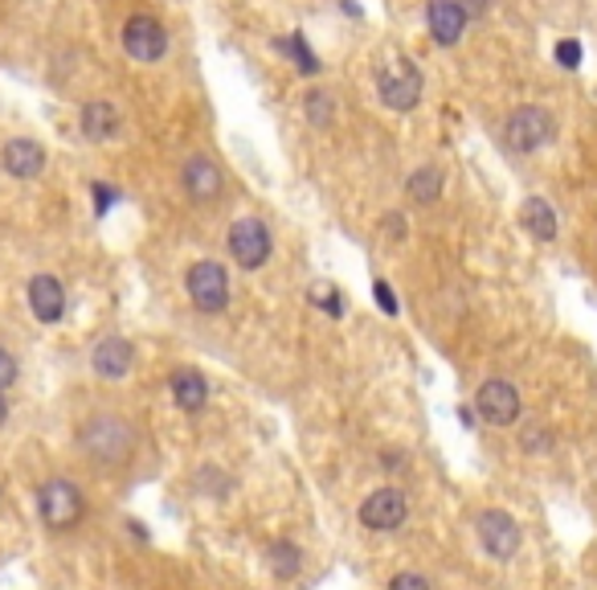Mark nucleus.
I'll return each mask as SVG.
<instances>
[{
  "instance_id": "f257e3e1",
  "label": "nucleus",
  "mask_w": 597,
  "mask_h": 590,
  "mask_svg": "<svg viewBox=\"0 0 597 590\" xmlns=\"http://www.w3.org/2000/svg\"><path fill=\"white\" fill-rule=\"evenodd\" d=\"M78 451L87 455L90 464L99 467H119L136 455V427L119 418V414H90L87 423L74 435Z\"/></svg>"
},
{
  "instance_id": "f03ea898",
  "label": "nucleus",
  "mask_w": 597,
  "mask_h": 590,
  "mask_svg": "<svg viewBox=\"0 0 597 590\" xmlns=\"http://www.w3.org/2000/svg\"><path fill=\"white\" fill-rule=\"evenodd\" d=\"M37 513L46 520V529L66 533V529H78L87 517V497L74 480H46L37 488Z\"/></svg>"
},
{
  "instance_id": "7ed1b4c3",
  "label": "nucleus",
  "mask_w": 597,
  "mask_h": 590,
  "mask_svg": "<svg viewBox=\"0 0 597 590\" xmlns=\"http://www.w3.org/2000/svg\"><path fill=\"white\" fill-rule=\"evenodd\" d=\"M377 90H381L389 111H414L418 99H422V71L414 62L397 58V62H389V66L377 71Z\"/></svg>"
},
{
  "instance_id": "20e7f679",
  "label": "nucleus",
  "mask_w": 597,
  "mask_h": 590,
  "mask_svg": "<svg viewBox=\"0 0 597 590\" xmlns=\"http://www.w3.org/2000/svg\"><path fill=\"white\" fill-rule=\"evenodd\" d=\"M185 291L193 300L196 312H221L229 304V279H226V267L213 263V259H201L189 267L185 275Z\"/></svg>"
},
{
  "instance_id": "39448f33",
  "label": "nucleus",
  "mask_w": 597,
  "mask_h": 590,
  "mask_svg": "<svg viewBox=\"0 0 597 590\" xmlns=\"http://www.w3.org/2000/svg\"><path fill=\"white\" fill-rule=\"evenodd\" d=\"M552 131H557V124L545 108H520L511 111L508 124H504V143L511 152H536L552 140Z\"/></svg>"
},
{
  "instance_id": "423d86ee",
  "label": "nucleus",
  "mask_w": 597,
  "mask_h": 590,
  "mask_svg": "<svg viewBox=\"0 0 597 590\" xmlns=\"http://www.w3.org/2000/svg\"><path fill=\"white\" fill-rule=\"evenodd\" d=\"M270 251H275V242H270L266 222H258V217H238V222L229 226V254L246 271L266 267Z\"/></svg>"
},
{
  "instance_id": "0eeeda50",
  "label": "nucleus",
  "mask_w": 597,
  "mask_h": 590,
  "mask_svg": "<svg viewBox=\"0 0 597 590\" xmlns=\"http://www.w3.org/2000/svg\"><path fill=\"white\" fill-rule=\"evenodd\" d=\"M474 529H479L483 550H487L495 562H508V557H516L520 541H524L516 517H508L504 509H487V513H479V517H474Z\"/></svg>"
},
{
  "instance_id": "6e6552de",
  "label": "nucleus",
  "mask_w": 597,
  "mask_h": 590,
  "mask_svg": "<svg viewBox=\"0 0 597 590\" xmlns=\"http://www.w3.org/2000/svg\"><path fill=\"white\" fill-rule=\"evenodd\" d=\"M405 517H409V501L397 488H377L360 501V525L369 533H393L397 525H405Z\"/></svg>"
},
{
  "instance_id": "1a4fd4ad",
  "label": "nucleus",
  "mask_w": 597,
  "mask_h": 590,
  "mask_svg": "<svg viewBox=\"0 0 597 590\" xmlns=\"http://www.w3.org/2000/svg\"><path fill=\"white\" fill-rule=\"evenodd\" d=\"M124 50L136 62H160L164 50H168V34H164V25L156 17H148V13H136V17H127L124 25Z\"/></svg>"
},
{
  "instance_id": "9d476101",
  "label": "nucleus",
  "mask_w": 597,
  "mask_h": 590,
  "mask_svg": "<svg viewBox=\"0 0 597 590\" xmlns=\"http://www.w3.org/2000/svg\"><path fill=\"white\" fill-rule=\"evenodd\" d=\"M474 402H479V414H483L492 427H511V423L520 418V393H516V386L504 381V377L483 381L479 393H474Z\"/></svg>"
},
{
  "instance_id": "9b49d317",
  "label": "nucleus",
  "mask_w": 597,
  "mask_h": 590,
  "mask_svg": "<svg viewBox=\"0 0 597 590\" xmlns=\"http://www.w3.org/2000/svg\"><path fill=\"white\" fill-rule=\"evenodd\" d=\"M180 185H185V193L193 197V201H217L221 197V168H217V161H209V156H193V161H185V168H180Z\"/></svg>"
},
{
  "instance_id": "f8f14e48",
  "label": "nucleus",
  "mask_w": 597,
  "mask_h": 590,
  "mask_svg": "<svg viewBox=\"0 0 597 590\" xmlns=\"http://www.w3.org/2000/svg\"><path fill=\"white\" fill-rule=\"evenodd\" d=\"M90 365H94V374L106 377V381H119V377L131 374V365H136V349H131V340H124V337H106L94 344Z\"/></svg>"
},
{
  "instance_id": "ddd939ff",
  "label": "nucleus",
  "mask_w": 597,
  "mask_h": 590,
  "mask_svg": "<svg viewBox=\"0 0 597 590\" xmlns=\"http://www.w3.org/2000/svg\"><path fill=\"white\" fill-rule=\"evenodd\" d=\"M425 25H430V37L439 46H455L458 37H462V29H467V9L458 0H430Z\"/></svg>"
},
{
  "instance_id": "4468645a",
  "label": "nucleus",
  "mask_w": 597,
  "mask_h": 590,
  "mask_svg": "<svg viewBox=\"0 0 597 590\" xmlns=\"http://www.w3.org/2000/svg\"><path fill=\"white\" fill-rule=\"evenodd\" d=\"M29 307L41 324H58L66 316V291L53 275H34L29 279Z\"/></svg>"
},
{
  "instance_id": "2eb2a0df",
  "label": "nucleus",
  "mask_w": 597,
  "mask_h": 590,
  "mask_svg": "<svg viewBox=\"0 0 597 590\" xmlns=\"http://www.w3.org/2000/svg\"><path fill=\"white\" fill-rule=\"evenodd\" d=\"M0 164H4V173H13L17 180H34L46 168V148L37 140H9L4 152H0Z\"/></svg>"
},
{
  "instance_id": "dca6fc26",
  "label": "nucleus",
  "mask_w": 597,
  "mask_h": 590,
  "mask_svg": "<svg viewBox=\"0 0 597 590\" xmlns=\"http://www.w3.org/2000/svg\"><path fill=\"white\" fill-rule=\"evenodd\" d=\"M168 390H173V402L185 414H201L209 406V381H205L201 369H176Z\"/></svg>"
},
{
  "instance_id": "f3484780",
  "label": "nucleus",
  "mask_w": 597,
  "mask_h": 590,
  "mask_svg": "<svg viewBox=\"0 0 597 590\" xmlns=\"http://www.w3.org/2000/svg\"><path fill=\"white\" fill-rule=\"evenodd\" d=\"M119 131V111L111 108V103H103V99H90L87 108H82V136L94 143L111 140Z\"/></svg>"
},
{
  "instance_id": "a211bd4d",
  "label": "nucleus",
  "mask_w": 597,
  "mask_h": 590,
  "mask_svg": "<svg viewBox=\"0 0 597 590\" xmlns=\"http://www.w3.org/2000/svg\"><path fill=\"white\" fill-rule=\"evenodd\" d=\"M520 222H524V230L532 238H541V242H552L557 238V214H552V205H548L545 197H528L524 205H520Z\"/></svg>"
},
{
  "instance_id": "6ab92c4d",
  "label": "nucleus",
  "mask_w": 597,
  "mask_h": 590,
  "mask_svg": "<svg viewBox=\"0 0 597 590\" xmlns=\"http://www.w3.org/2000/svg\"><path fill=\"white\" fill-rule=\"evenodd\" d=\"M405 193L414 197L418 205H434L442 197V168L439 164H422L418 173H409V180H405Z\"/></svg>"
},
{
  "instance_id": "aec40b11",
  "label": "nucleus",
  "mask_w": 597,
  "mask_h": 590,
  "mask_svg": "<svg viewBox=\"0 0 597 590\" xmlns=\"http://www.w3.org/2000/svg\"><path fill=\"white\" fill-rule=\"evenodd\" d=\"M270 570H275V578H295L303 570V550L295 541H275L270 545Z\"/></svg>"
},
{
  "instance_id": "412c9836",
  "label": "nucleus",
  "mask_w": 597,
  "mask_h": 590,
  "mask_svg": "<svg viewBox=\"0 0 597 590\" xmlns=\"http://www.w3.org/2000/svg\"><path fill=\"white\" fill-rule=\"evenodd\" d=\"M275 50H279V54H291V58H295L298 71H303V74H316V71H319L316 54L307 50V41H303V34H291V37H282V41H275Z\"/></svg>"
},
{
  "instance_id": "4be33fe9",
  "label": "nucleus",
  "mask_w": 597,
  "mask_h": 590,
  "mask_svg": "<svg viewBox=\"0 0 597 590\" xmlns=\"http://www.w3.org/2000/svg\"><path fill=\"white\" fill-rule=\"evenodd\" d=\"M316 307H323L328 316H344V300H340V291L335 287H328V284H319V287H312V296H307Z\"/></svg>"
},
{
  "instance_id": "5701e85b",
  "label": "nucleus",
  "mask_w": 597,
  "mask_h": 590,
  "mask_svg": "<svg viewBox=\"0 0 597 590\" xmlns=\"http://www.w3.org/2000/svg\"><path fill=\"white\" fill-rule=\"evenodd\" d=\"M307 120H312V124L316 127H328L332 124V99H328V95H323V90H316V95H307Z\"/></svg>"
},
{
  "instance_id": "b1692460",
  "label": "nucleus",
  "mask_w": 597,
  "mask_h": 590,
  "mask_svg": "<svg viewBox=\"0 0 597 590\" xmlns=\"http://www.w3.org/2000/svg\"><path fill=\"white\" fill-rule=\"evenodd\" d=\"M13 381H17V361H13V353L0 344V393L9 390Z\"/></svg>"
},
{
  "instance_id": "393cba45",
  "label": "nucleus",
  "mask_w": 597,
  "mask_h": 590,
  "mask_svg": "<svg viewBox=\"0 0 597 590\" xmlns=\"http://www.w3.org/2000/svg\"><path fill=\"white\" fill-rule=\"evenodd\" d=\"M389 590H434L430 582H425L422 574H414V570H405V574H397L393 582H389Z\"/></svg>"
},
{
  "instance_id": "a878e982",
  "label": "nucleus",
  "mask_w": 597,
  "mask_h": 590,
  "mask_svg": "<svg viewBox=\"0 0 597 590\" xmlns=\"http://www.w3.org/2000/svg\"><path fill=\"white\" fill-rule=\"evenodd\" d=\"M557 62L569 66V71L581 66V41H561V46H557Z\"/></svg>"
},
{
  "instance_id": "bb28decb",
  "label": "nucleus",
  "mask_w": 597,
  "mask_h": 590,
  "mask_svg": "<svg viewBox=\"0 0 597 590\" xmlns=\"http://www.w3.org/2000/svg\"><path fill=\"white\" fill-rule=\"evenodd\" d=\"M520 443H524V451H548L552 448V435H548V430H524Z\"/></svg>"
},
{
  "instance_id": "cd10ccee",
  "label": "nucleus",
  "mask_w": 597,
  "mask_h": 590,
  "mask_svg": "<svg viewBox=\"0 0 597 590\" xmlns=\"http://www.w3.org/2000/svg\"><path fill=\"white\" fill-rule=\"evenodd\" d=\"M372 291H377V304L385 307L389 316H397V300H393V287H389L385 279H377V284H372Z\"/></svg>"
},
{
  "instance_id": "c85d7f7f",
  "label": "nucleus",
  "mask_w": 597,
  "mask_h": 590,
  "mask_svg": "<svg viewBox=\"0 0 597 590\" xmlns=\"http://www.w3.org/2000/svg\"><path fill=\"white\" fill-rule=\"evenodd\" d=\"M90 193H94V214H99V217H103L106 210L115 205V189H106V185H94Z\"/></svg>"
},
{
  "instance_id": "c756f323",
  "label": "nucleus",
  "mask_w": 597,
  "mask_h": 590,
  "mask_svg": "<svg viewBox=\"0 0 597 590\" xmlns=\"http://www.w3.org/2000/svg\"><path fill=\"white\" fill-rule=\"evenodd\" d=\"M385 226H389V238H402V234H405V230H402V217H397V214H389V217H385Z\"/></svg>"
},
{
  "instance_id": "7c9ffc66",
  "label": "nucleus",
  "mask_w": 597,
  "mask_h": 590,
  "mask_svg": "<svg viewBox=\"0 0 597 590\" xmlns=\"http://www.w3.org/2000/svg\"><path fill=\"white\" fill-rule=\"evenodd\" d=\"M405 455H397V451H385V460H381V467H389V472H397L402 467Z\"/></svg>"
},
{
  "instance_id": "2f4dec72",
  "label": "nucleus",
  "mask_w": 597,
  "mask_h": 590,
  "mask_svg": "<svg viewBox=\"0 0 597 590\" xmlns=\"http://www.w3.org/2000/svg\"><path fill=\"white\" fill-rule=\"evenodd\" d=\"M4 418H9V402H4V393H0V427H4Z\"/></svg>"
}]
</instances>
